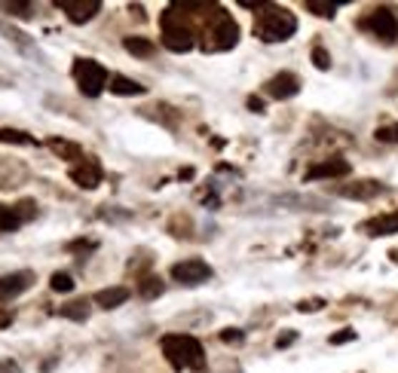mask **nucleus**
Here are the masks:
<instances>
[{
	"instance_id": "nucleus-19",
	"label": "nucleus",
	"mask_w": 398,
	"mask_h": 373,
	"mask_svg": "<svg viewBox=\"0 0 398 373\" xmlns=\"http://www.w3.org/2000/svg\"><path fill=\"white\" fill-rule=\"evenodd\" d=\"M61 315L64 318H74V322H86V315H89V303H86V300L68 303V306H61Z\"/></svg>"
},
{
	"instance_id": "nucleus-14",
	"label": "nucleus",
	"mask_w": 398,
	"mask_h": 373,
	"mask_svg": "<svg viewBox=\"0 0 398 373\" xmlns=\"http://www.w3.org/2000/svg\"><path fill=\"white\" fill-rule=\"evenodd\" d=\"M364 230H368L371 236H392V233H398V215L374 218V220L364 223Z\"/></svg>"
},
{
	"instance_id": "nucleus-7",
	"label": "nucleus",
	"mask_w": 398,
	"mask_h": 373,
	"mask_svg": "<svg viewBox=\"0 0 398 373\" xmlns=\"http://www.w3.org/2000/svg\"><path fill=\"white\" fill-rule=\"evenodd\" d=\"M362 28H368V31H374L377 37H383L386 44H392V40L398 37V16L392 13V9H386V6H380V9H374V13L364 19L362 22Z\"/></svg>"
},
{
	"instance_id": "nucleus-23",
	"label": "nucleus",
	"mask_w": 398,
	"mask_h": 373,
	"mask_svg": "<svg viewBox=\"0 0 398 373\" xmlns=\"http://www.w3.org/2000/svg\"><path fill=\"white\" fill-rule=\"evenodd\" d=\"M49 147H52V150H56L59 156L80 159V147H77V144H68V141H49Z\"/></svg>"
},
{
	"instance_id": "nucleus-29",
	"label": "nucleus",
	"mask_w": 398,
	"mask_h": 373,
	"mask_svg": "<svg viewBox=\"0 0 398 373\" xmlns=\"http://www.w3.org/2000/svg\"><path fill=\"white\" fill-rule=\"evenodd\" d=\"M221 339H224V343H242V334H239V330H224V334H221Z\"/></svg>"
},
{
	"instance_id": "nucleus-20",
	"label": "nucleus",
	"mask_w": 398,
	"mask_h": 373,
	"mask_svg": "<svg viewBox=\"0 0 398 373\" xmlns=\"http://www.w3.org/2000/svg\"><path fill=\"white\" fill-rule=\"evenodd\" d=\"M0 141L4 144H34V138L19 129H0Z\"/></svg>"
},
{
	"instance_id": "nucleus-18",
	"label": "nucleus",
	"mask_w": 398,
	"mask_h": 373,
	"mask_svg": "<svg viewBox=\"0 0 398 373\" xmlns=\"http://www.w3.org/2000/svg\"><path fill=\"white\" fill-rule=\"evenodd\" d=\"M123 46H126V52H132V56H150V52H154V44L141 40V37H126Z\"/></svg>"
},
{
	"instance_id": "nucleus-28",
	"label": "nucleus",
	"mask_w": 398,
	"mask_h": 373,
	"mask_svg": "<svg viewBox=\"0 0 398 373\" xmlns=\"http://www.w3.org/2000/svg\"><path fill=\"white\" fill-rule=\"evenodd\" d=\"M349 339H356V334H352V330H343V334H334V337H331V346L349 343Z\"/></svg>"
},
{
	"instance_id": "nucleus-24",
	"label": "nucleus",
	"mask_w": 398,
	"mask_h": 373,
	"mask_svg": "<svg viewBox=\"0 0 398 373\" xmlns=\"http://www.w3.org/2000/svg\"><path fill=\"white\" fill-rule=\"evenodd\" d=\"M52 291H61V294H68V291H74V279H71V275L68 272H56V275H52Z\"/></svg>"
},
{
	"instance_id": "nucleus-15",
	"label": "nucleus",
	"mask_w": 398,
	"mask_h": 373,
	"mask_svg": "<svg viewBox=\"0 0 398 373\" xmlns=\"http://www.w3.org/2000/svg\"><path fill=\"white\" fill-rule=\"evenodd\" d=\"M129 300V291L126 287H104V291L95 294V303L101 309H114V306H123Z\"/></svg>"
},
{
	"instance_id": "nucleus-26",
	"label": "nucleus",
	"mask_w": 398,
	"mask_h": 373,
	"mask_svg": "<svg viewBox=\"0 0 398 373\" xmlns=\"http://www.w3.org/2000/svg\"><path fill=\"white\" fill-rule=\"evenodd\" d=\"M313 61H316V68H319V71H328V68H331V56H328V52L322 49V46L313 49Z\"/></svg>"
},
{
	"instance_id": "nucleus-2",
	"label": "nucleus",
	"mask_w": 398,
	"mask_h": 373,
	"mask_svg": "<svg viewBox=\"0 0 398 373\" xmlns=\"http://www.w3.org/2000/svg\"><path fill=\"white\" fill-rule=\"evenodd\" d=\"M297 31V19L288 13L285 6H273L267 4L264 13L257 16L254 22V34L264 40V44H282V40H288Z\"/></svg>"
},
{
	"instance_id": "nucleus-21",
	"label": "nucleus",
	"mask_w": 398,
	"mask_h": 373,
	"mask_svg": "<svg viewBox=\"0 0 398 373\" xmlns=\"http://www.w3.org/2000/svg\"><path fill=\"white\" fill-rule=\"evenodd\" d=\"M307 9L309 13H316L322 19H331L337 13V4H325V0H307Z\"/></svg>"
},
{
	"instance_id": "nucleus-10",
	"label": "nucleus",
	"mask_w": 398,
	"mask_h": 373,
	"mask_svg": "<svg viewBox=\"0 0 398 373\" xmlns=\"http://www.w3.org/2000/svg\"><path fill=\"white\" fill-rule=\"evenodd\" d=\"M31 282H34V275H31L28 270L4 275V279H0V303L13 300V297H19L21 291H28V287H31Z\"/></svg>"
},
{
	"instance_id": "nucleus-11",
	"label": "nucleus",
	"mask_w": 398,
	"mask_h": 373,
	"mask_svg": "<svg viewBox=\"0 0 398 373\" xmlns=\"http://www.w3.org/2000/svg\"><path fill=\"white\" fill-rule=\"evenodd\" d=\"M71 180L83 190H95L101 184V165L95 163V159H86L83 165H74L71 168Z\"/></svg>"
},
{
	"instance_id": "nucleus-25",
	"label": "nucleus",
	"mask_w": 398,
	"mask_h": 373,
	"mask_svg": "<svg viewBox=\"0 0 398 373\" xmlns=\"http://www.w3.org/2000/svg\"><path fill=\"white\" fill-rule=\"evenodd\" d=\"M377 141L398 144V123H392V126H380V129H377Z\"/></svg>"
},
{
	"instance_id": "nucleus-5",
	"label": "nucleus",
	"mask_w": 398,
	"mask_h": 373,
	"mask_svg": "<svg viewBox=\"0 0 398 373\" xmlns=\"http://www.w3.org/2000/svg\"><path fill=\"white\" fill-rule=\"evenodd\" d=\"M74 80H77L83 95L95 98V95H101V89L107 86V71L92 58H77L74 61Z\"/></svg>"
},
{
	"instance_id": "nucleus-16",
	"label": "nucleus",
	"mask_w": 398,
	"mask_h": 373,
	"mask_svg": "<svg viewBox=\"0 0 398 373\" xmlns=\"http://www.w3.org/2000/svg\"><path fill=\"white\" fill-rule=\"evenodd\" d=\"M340 193L349 196V199H374V196L383 193V184H377V180H362L359 187H343Z\"/></svg>"
},
{
	"instance_id": "nucleus-31",
	"label": "nucleus",
	"mask_w": 398,
	"mask_h": 373,
	"mask_svg": "<svg viewBox=\"0 0 398 373\" xmlns=\"http://www.w3.org/2000/svg\"><path fill=\"white\" fill-rule=\"evenodd\" d=\"M292 339H294V334H288V337H279V343H276V346H288V343H292Z\"/></svg>"
},
{
	"instance_id": "nucleus-4",
	"label": "nucleus",
	"mask_w": 398,
	"mask_h": 373,
	"mask_svg": "<svg viewBox=\"0 0 398 373\" xmlns=\"http://www.w3.org/2000/svg\"><path fill=\"white\" fill-rule=\"evenodd\" d=\"M159 28H163V44L171 52H187L193 49V31L187 28V22H181V13L175 6H169L163 19H159Z\"/></svg>"
},
{
	"instance_id": "nucleus-13",
	"label": "nucleus",
	"mask_w": 398,
	"mask_h": 373,
	"mask_svg": "<svg viewBox=\"0 0 398 373\" xmlns=\"http://www.w3.org/2000/svg\"><path fill=\"white\" fill-rule=\"evenodd\" d=\"M267 92H270L273 98H279V101L294 98V95L300 92V80L294 77V73H276V77L267 83Z\"/></svg>"
},
{
	"instance_id": "nucleus-12",
	"label": "nucleus",
	"mask_w": 398,
	"mask_h": 373,
	"mask_svg": "<svg viewBox=\"0 0 398 373\" xmlns=\"http://www.w3.org/2000/svg\"><path fill=\"white\" fill-rule=\"evenodd\" d=\"M352 168H349V163L347 159H340V156H334V159H325V163H319V165H313V168H307V180H322V178H343V175H349Z\"/></svg>"
},
{
	"instance_id": "nucleus-3",
	"label": "nucleus",
	"mask_w": 398,
	"mask_h": 373,
	"mask_svg": "<svg viewBox=\"0 0 398 373\" xmlns=\"http://www.w3.org/2000/svg\"><path fill=\"white\" fill-rule=\"evenodd\" d=\"M236 40H239V25L230 19V13L218 9L214 13V22L206 28V46L209 52H224V49H233Z\"/></svg>"
},
{
	"instance_id": "nucleus-17",
	"label": "nucleus",
	"mask_w": 398,
	"mask_h": 373,
	"mask_svg": "<svg viewBox=\"0 0 398 373\" xmlns=\"http://www.w3.org/2000/svg\"><path fill=\"white\" fill-rule=\"evenodd\" d=\"M111 89L114 95H144V86L141 83H135V80H129V77H120V73H114L111 77Z\"/></svg>"
},
{
	"instance_id": "nucleus-30",
	"label": "nucleus",
	"mask_w": 398,
	"mask_h": 373,
	"mask_svg": "<svg viewBox=\"0 0 398 373\" xmlns=\"http://www.w3.org/2000/svg\"><path fill=\"white\" fill-rule=\"evenodd\" d=\"M249 108L261 113V111H264V101H261V98H249Z\"/></svg>"
},
{
	"instance_id": "nucleus-8",
	"label": "nucleus",
	"mask_w": 398,
	"mask_h": 373,
	"mask_svg": "<svg viewBox=\"0 0 398 373\" xmlns=\"http://www.w3.org/2000/svg\"><path fill=\"white\" fill-rule=\"evenodd\" d=\"M56 6L61 9V13H68V19L74 25L89 22V19H95V13L101 9L99 0H56Z\"/></svg>"
},
{
	"instance_id": "nucleus-6",
	"label": "nucleus",
	"mask_w": 398,
	"mask_h": 373,
	"mask_svg": "<svg viewBox=\"0 0 398 373\" xmlns=\"http://www.w3.org/2000/svg\"><path fill=\"white\" fill-rule=\"evenodd\" d=\"M171 279L181 282V285H202L212 279V266L199 257H190V260H181L171 266Z\"/></svg>"
},
{
	"instance_id": "nucleus-22",
	"label": "nucleus",
	"mask_w": 398,
	"mask_h": 373,
	"mask_svg": "<svg viewBox=\"0 0 398 373\" xmlns=\"http://www.w3.org/2000/svg\"><path fill=\"white\" fill-rule=\"evenodd\" d=\"M163 294V282L156 279V275H150V279L141 282V297H147V300H154V297Z\"/></svg>"
},
{
	"instance_id": "nucleus-27",
	"label": "nucleus",
	"mask_w": 398,
	"mask_h": 373,
	"mask_svg": "<svg viewBox=\"0 0 398 373\" xmlns=\"http://www.w3.org/2000/svg\"><path fill=\"white\" fill-rule=\"evenodd\" d=\"M4 9L6 13H13V16H31V4H4Z\"/></svg>"
},
{
	"instance_id": "nucleus-9",
	"label": "nucleus",
	"mask_w": 398,
	"mask_h": 373,
	"mask_svg": "<svg viewBox=\"0 0 398 373\" xmlns=\"http://www.w3.org/2000/svg\"><path fill=\"white\" fill-rule=\"evenodd\" d=\"M34 208H37V205H34L31 199L19 202L16 208H4V205H0V233H13V230H19L28 218H34Z\"/></svg>"
},
{
	"instance_id": "nucleus-1",
	"label": "nucleus",
	"mask_w": 398,
	"mask_h": 373,
	"mask_svg": "<svg viewBox=\"0 0 398 373\" xmlns=\"http://www.w3.org/2000/svg\"><path fill=\"white\" fill-rule=\"evenodd\" d=\"M159 346H163V355L175 370H206V352H202L196 337L166 334Z\"/></svg>"
}]
</instances>
